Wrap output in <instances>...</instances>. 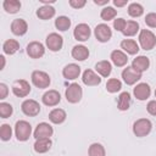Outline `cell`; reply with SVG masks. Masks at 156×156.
Masks as SVG:
<instances>
[{"mask_svg":"<svg viewBox=\"0 0 156 156\" xmlns=\"http://www.w3.org/2000/svg\"><path fill=\"white\" fill-rule=\"evenodd\" d=\"M54 133L52 127L49 123L41 122L37 126L35 130H34V138L35 139H41V138H50Z\"/></svg>","mask_w":156,"mask_h":156,"instance_id":"4fadbf2b","label":"cell"},{"mask_svg":"<svg viewBox=\"0 0 156 156\" xmlns=\"http://www.w3.org/2000/svg\"><path fill=\"white\" fill-rule=\"evenodd\" d=\"M21 108H22V112L27 116H30V117H34L37 116L39 112H40V105L38 101L35 100H32V99H28V100H24L21 105Z\"/></svg>","mask_w":156,"mask_h":156,"instance_id":"52a82bcc","label":"cell"},{"mask_svg":"<svg viewBox=\"0 0 156 156\" xmlns=\"http://www.w3.org/2000/svg\"><path fill=\"white\" fill-rule=\"evenodd\" d=\"M15 133L16 138L20 141H26L29 139L30 133H32V126L27 121H17L15 126Z\"/></svg>","mask_w":156,"mask_h":156,"instance_id":"6da1fadb","label":"cell"},{"mask_svg":"<svg viewBox=\"0 0 156 156\" xmlns=\"http://www.w3.org/2000/svg\"><path fill=\"white\" fill-rule=\"evenodd\" d=\"M63 45V39L60 34L57 33H50L48 37H46V46L49 50L51 51H58L61 50Z\"/></svg>","mask_w":156,"mask_h":156,"instance_id":"9c48e42d","label":"cell"},{"mask_svg":"<svg viewBox=\"0 0 156 156\" xmlns=\"http://www.w3.org/2000/svg\"><path fill=\"white\" fill-rule=\"evenodd\" d=\"M145 23L150 28H156V13H154V12L147 13L145 17Z\"/></svg>","mask_w":156,"mask_h":156,"instance_id":"74e56055","label":"cell"},{"mask_svg":"<svg viewBox=\"0 0 156 156\" xmlns=\"http://www.w3.org/2000/svg\"><path fill=\"white\" fill-rule=\"evenodd\" d=\"M45 52V48L39 41H32L27 45V54L32 58H40Z\"/></svg>","mask_w":156,"mask_h":156,"instance_id":"8fae6325","label":"cell"},{"mask_svg":"<svg viewBox=\"0 0 156 156\" xmlns=\"http://www.w3.org/2000/svg\"><path fill=\"white\" fill-rule=\"evenodd\" d=\"M83 95V90L78 83H72L66 89V99L71 104H77L80 101Z\"/></svg>","mask_w":156,"mask_h":156,"instance_id":"277c9868","label":"cell"},{"mask_svg":"<svg viewBox=\"0 0 156 156\" xmlns=\"http://www.w3.org/2000/svg\"><path fill=\"white\" fill-rule=\"evenodd\" d=\"M116 15H117V11H116L113 7H111V6L104 7V9L101 10V13H100V16H101V18H102L104 21H111L112 18L116 17Z\"/></svg>","mask_w":156,"mask_h":156,"instance_id":"e575fe53","label":"cell"},{"mask_svg":"<svg viewBox=\"0 0 156 156\" xmlns=\"http://www.w3.org/2000/svg\"><path fill=\"white\" fill-rule=\"evenodd\" d=\"M143 12H144V9H143V6L140 4L133 2V4H130L128 6V13L132 17H139V16L143 15Z\"/></svg>","mask_w":156,"mask_h":156,"instance_id":"836d02e7","label":"cell"},{"mask_svg":"<svg viewBox=\"0 0 156 156\" xmlns=\"http://www.w3.org/2000/svg\"><path fill=\"white\" fill-rule=\"evenodd\" d=\"M50 76L46 72L43 71H34L32 73V83L39 88V89H45L50 85Z\"/></svg>","mask_w":156,"mask_h":156,"instance_id":"5b68a950","label":"cell"},{"mask_svg":"<svg viewBox=\"0 0 156 156\" xmlns=\"http://www.w3.org/2000/svg\"><path fill=\"white\" fill-rule=\"evenodd\" d=\"M155 98H156V90H155Z\"/></svg>","mask_w":156,"mask_h":156,"instance_id":"7dc6e473","label":"cell"},{"mask_svg":"<svg viewBox=\"0 0 156 156\" xmlns=\"http://www.w3.org/2000/svg\"><path fill=\"white\" fill-rule=\"evenodd\" d=\"M111 60H112V62H113L117 67H123V66H126L127 62H128L127 55H126L123 51H121V50H113V51L111 52Z\"/></svg>","mask_w":156,"mask_h":156,"instance_id":"44dd1931","label":"cell"},{"mask_svg":"<svg viewBox=\"0 0 156 156\" xmlns=\"http://www.w3.org/2000/svg\"><path fill=\"white\" fill-rule=\"evenodd\" d=\"M82 80L85 85L88 87H94V85H99L101 83V78L91 69H85L83 72V76H82Z\"/></svg>","mask_w":156,"mask_h":156,"instance_id":"5bb4252c","label":"cell"},{"mask_svg":"<svg viewBox=\"0 0 156 156\" xmlns=\"http://www.w3.org/2000/svg\"><path fill=\"white\" fill-rule=\"evenodd\" d=\"M133 93H134V96H135L138 100L143 101V100H146V99L150 96L151 89H150V85H149V84H146V83H139V84L134 88Z\"/></svg>","mask_w":156,"mask_h":156,"instance_id":"9a60e30c","label":"cell"},{"mask_svg":"<svg viewBox=\"0 0 156 156\" xmlns=\"http://www.w3.org/2000/svg\"><path fill=\"white\" fill-rule=\"evenodd\" d=\"M139 43L144 50H151L156 45V37L149 29H141L139 34Z\"/></svg>","mask_w":156,"mask_h":156,"instance_id":"3957f363","label":"cell"},{"mask_svg":"<svg viewBox=\"0 0 156 156\" xmlns=\"http://www.w3.org/2000/svg\"><path fill=\"white\" fill-rule=\"evenodd\" d=\"M121 88H122V83L117 78H111L106 83V89L110 93H117V91L121 90Z\"/></svg>","mask_w":156,"mask_h":156,"instance_id":"d6a6232c","label":"cell"},{"mask_svg":"<svg viewBox=\"0 0 156 156\" xmlns=\"http://www.w3.org/2000/svg\"><path fill=\"white\" fill-rule=\"evenodd\" d=\"M146 110H147V112H149L150 115L156 116V100L149 101V104H147V106H146Z\"/></svg>","mask_w":156,"mask_h":156,"instance_id":"ab89813d","label":"cell"},{"mask_svg":"<svg viewBox=\"0 0 156 156\" xmlns=\"http://www.w3.org/2000/svg\"><path fill=\"white\" fill-rule=\"evenodd\" d=\"M94 2L96 5H106L108 4V0H94Z\"/></svg>","mask_w":156,"mask_h":156,"instance_id":"ee69618b","label":"cell"},{"mask_svg":"<svg viewBox=\"0 0 156 156\" xmlns=\"http://www.w3.org/2000/svg\"><path fill=\"white\" fill-rule=\"evenodd\" d=\"M4 10L9 13H16L21 9V2L18 0H5L2 2Z\"/></svg>","mask_w":156,"mask_h":156,"instance_id":"f546056e","label":"cell"},{"mask_svg":"<svg viewBox=\"0 0 156 156\" xmlns=\"http://www.w3.org/2000/svg\"><path fill=\"white\" fill-rule=\"evenodd\" d=\"M41 100H43V104L46 106H56L61 101V95L56 90H49L43 95Z\"/></svg>","mask_w":156,"mask_h":156,"instance_id":"2e32d148","label":"cell"},{"mask_svg":"<svg viewBox=\"0 0 156 156\" xmlns=\"http://www.w3.org/2000/svg\"><path fill=\"white\" fill-rule=\"evenodd\" d=\"M95 69H96V72H98L100 76H102V77H108L110 73H111V71H112V66H111V63H110L108 61L102 60V61H99V62L95 65Z\"/></svg>","mask_w":156,"mask_h":156,"instance_id":"cb8c5ba5","label":"cell"},{"mask_svg":"<svg viewBox=\"0 0 156 156\" xmlns=\"http://www.w3.org/2000/svg\"><path fill=\"white\" fill-rule=\"evenodd\" d=\"M113 4L117 7H122V6L127 5V0H113Z\"/></svg>","mask_w":156,"mask_h":156,"instance_id":"7bdbcfd3","label":"cell"},{"mask_svg":"<svg viewBox=\"0 0 156 156\" xmlns=\"http://www.w3.org/2000/svg\"><path fill=\"white\" fill-rule=\"evenodd\" d=\"M129 105H130V94L128 91L121 93L117 100V107L121 111H126L129 108Z\"/></svg>","mask_w":156,"mask_h":156,"instance_id":"484cf974","label":"cell"},{"mask_svg":"<svg viewBox=\"0 0 156 156\" xmlns=\"http://www.w3.org/2000/svg\"><path fill=\"white\" fill-rule=\"evenodd\" d=\"M41 2H44V4H51V2H54L55 0H40Z\"/></svg>","mask_w":156,"mask_h":156,"instance_id":"bcb514c9","label":"cell"},{"mask_svg":"<svg viewBox=\"0 0 156 156\" xmlns=\"http://www.w3.org/2000/svg\"><path fill=\"white\" fill-rule=\"evenodd\" d=\"M121 48H122L126 52H128V54H130V55H135V54H138V51H139V45H138L136 41L133 40V39H123V40L121 41Z\"/></svg>","mask_w":156,"mask_h":156,"instance_id":"603a6c76","label":"cell"},{"mask_svg":"<svg viewBox=\"0 0 156 156\" xmlns=\"http://www.w3.org/2000/svg\"><path fill=\"white\" fill-rule=\"evenodd\" d=\"M89 56V50L84 45H76L72 49V57L77 61H84Z\"/></svg>","mask_w":156,"mask_h":156,"instance_id":"ffe728a7","label":"cell"},{"mask_svg":"<svg viewBox=\"0 0 156 156\" xmlns=\"http://www.w3.org/2000/svg\"><path fill=\"white\" fill-rule=\"evenodd\" d=\"M27 29H28V24L22 18H16L11 23V32L15 35H23V34H26Z\"/></svg>","mask_w":156,"mask_h":156,"instance_id":"e0dca14e","label":"cell"},{"mask_svg":"<svg viewBox=\"0 0 156 156\" xmlns=\"http://www.w3.org/2000/svg\"><path fill=\"white\" fill-rule=\"evenodd\" d=\"M11 135H12V129H11V127H10L9 124H2L1 128H0V138H1V140H4V141L10 140Z\"/></svg>","mask_w":156,"mask_h":156,"instance_id":"8d00e7d4","label":"cell"},{"mask_svg":"<svg viewBox=\"0 0 156 156\" xmlns=\"http://www.w3.org/2000/svg\"><path fill=\"white\" fill-rule=\"evenodd\" d=\"M54 15H55V9L49 5H44L37 10V16L41 20H49L54 17Z\"/></svg>","mask_w":156,"mask_h":156,"instance_id":"4316f807","label":"cell"},{"mask_svg":"<svg viewBox=\"0 0 156 156\" xmlns=\"http://www.w3.org/2000/svg\"><path fill=\"white\" fill-rule=\"evenodd\" d=\"M94 34H95V38L100 41V43H106L111 39L112 37V32H111V28L105 24V23H101V24H98L95 27V30H94Z\"/></svg>","mask_w":156,"mask_h":156,"instance_id":"ba28073f","label":"cell"},{"mask_svg":"<svg viewBox=\"0 0 156 156\" xmlns=\"http://www.w3.org/2000/svg\"><path fill=\"white\" fill-rule=\"evenodd\" d=\"M7 93H9L7 85L5 83H0V99H5L7 96Z\"/></svg>","mask_w":156,"mask_h":156,"instance_id":"b9f144b4","label":"cell"},{"mask_svg":"<svg viewBox=\"0 0 156 156\" xmlns=\"http://www.w3.org/2000/svg\"><path fill=\"white\" fill-rule=\"evenodd\" d=\"M124 26H126V21H124L123 18H116V20L113 21V28H115L116 30L121 32V33L123 32Z\"/></svg>","mask_w":156,"mask_h":156,"instance_id":"f35d334b","label":"cell"},{"mask_svg":"<svg viewBox=\"0 0 156 156\" xmlns=\"http://www.w3.org/2000/svg\"><path fill=\"white\" fill-rule=\"evenodd\" d=\"M51 147V140L50 138H41V139H37L34 143V150L38 154H44L46 151H49Z\"/></svg>","mask_w":156,"mask_h":156,"instance_id":"7402d4cb","label":"cell"},{"mask_svg":"<svg viewBox=\"0 0 156 156\" xmlns=\"http://www.w3.org/2000/svg\"><path fill=\"white\" fill-rule=\"evenodd\" d=\"M151 128H152V124H151L150 119L140 118V119L134 122V124H133V133L136 136L143 138V136H146L151 132Z\"/></svg>","mask_w":156,"mask_h":156,"instance_id":"7a4b0ae2","label":"cell"},{"mask_svg":"<svg viewBox=\"0 0 156 156\" xmlns=\"http://www.w3.org/2000/svg\"><path fill=\"white\" fill-rule=\"evenodd\" d=\"M138 30H139V23L138 22H135V21H127L122 33L126 37H133V35L136 34Z\"/></svg>","mask_w":156,"mask_h":156,"instance_id":"f1b7e54d","label":"cell"},{"mask_svg":"<svg viewBox=\"0 0 156 156\" xmlns=\"http://www.w3.org/2000/svg\"><path fill=\"white\" fill-rule=\"evenodd\" d=\"M62 74L66 79H76L79 77L80 74V67L76 63H68L67 66H65V68L62 69Z\"/></svg>","mask_w":156,"mask_h":156,"instance_id":"ac0fdd59","label":"cell"},{"mask_svg":"<svg viewBox=\"0 0 156 156\" xmlns=\"http://www.w3.org/2000/svg\"><path fill=\"white\" fill-rule=\"evenodd\" d=\"M18 49H20V43H18L17 40H15V39H9V40H6V41L4 43V45H2V50H4V52L7 54V55L15 54Z\"/></svg>","mask_w":156,"mask_h":156,"instance_id":"83f0119b","label":"cell"},{"mask_svg":"<svg viewBox=\"0 0 156 156\" xmlns=\"http://www.w3.org/2000/svg\"><path fill=\"white\" fill-rule=\"evenodd\" d=\"M0 60H1V69H4V67H5V57L0 56Z\"/></svg>","mask_w":156,"mask_h":156,"instance_id":"f6af8a7d","label":"cell"},{"mask_svg":"<svg viewBox=\"0 0 156 156\" xmlns=\"http://www.w3.org/2000/svg\"><path fill=\"white\" fill-rule=\"evenodd\" d=\"M55 27L58 30L65 32L71 27V20L68 17H66V16H60V17H57L55 20Z\"/></svg>","mask_w":156,"mask_h":156,"instance_id":"4dcf8cb0","label":"cell"},{"mask_svg":"<svg viewBox=\"0 0 156 156\" xmlns=\"http://www.w3.org/2000/svg\"><path fill=\"white\" fill-rule=\"evenodd\" d=\"M12 112H13V108L10 104H7V102H1L0 104V116H1V118L10 117L12 115Z\"/></svg>","mask_w":156,"mask_h":156,"instance_id":"d590c367","label":"cell"},{"mask_svg":"<svg viewBox=\"0 0 156 156\" xmlns=\"http://www.w3.org/2000/svg\"><path fill=\"white\" fill-rule=\"evenodd\" d=\"M88 155L89 156H105V149L101 144L94 143L89 146L88 149Z\"/></svg>","mask_w":156,"mask_h":156,"instance_id":"1f68e13d","label":"cell"},{"mask_svg":"<svg viewBox=\"0 0 156 156\" xmlns=\"http://www.w3.org/2000/svg\"><path fill=\"white\" fill-rule=\"evenodd\" d=\"M69 5L74 9H80L85 5V0H69Z\"/></svg>","mask_w":156,"mask_h":156,"instance_id":"60d3db41","label":"cell"},{"mask_svg":"<svg viewBox=\"0 0 156 156\" xmlns=\"http://www.w3.org/2000/svg\"><path fill=\"white\" fill-rule=\"evenodd\" d=\"M149 66H150V61L146 56H138L132 62V67L139 73H143L144 71H146Z\"/></svg>","mask_w":156,"mask_h":156,"instance_id":"d6986e66","label":"cell"},{"mask_svg":"<svg viewBox=\"0 0 156 156\" xmlns=\"http://www.w3.org/2000/svg\"><path fill=\"white\" fill-rule=\"evenodd\" d=\"M12 93L18 98H24L30 93V85L24 79H17L12 84Z\"/></svg>","mask_w":156,"mask_h":156,"instance_id":"8992f818","label":"cell"},{"mask_svg":"<svg viewBox=\"0 0 156 156\" xmlns=\"http://www.w3.org/2000/svg\"><path fill=\"white\" fill-rule=\"evenodd\" d=\"M122 78H123V80L126 82V84L133 85V84H135V83L141 78V73L136 72L132 66H130V67L127 66V68H124V69L122 71Z\"/></svg>","mask_w":156,"mask_h":156,"instance_id":"30bf717a","label":"cell"},{"mask_svg":"<svg viewBox=\"0 0 156 156\" xmlns=\"http://www.w3.org/2000/svg\"><path fill=\"white\" fill-rule=\"evenodd\" d=\"M91 32H90V28L88 24L85 23H80L78 26H76L74 30H73V35L74 38L78 40V41H87L90 37Z\"/></svg>","mask_w":156,"mask_h":156,"instance_id":"7c38bea8","label":"cell"},{"mask_svg":"<svg viewBox=\"0 0 156 156\" xmlns=\"http://www.w3.org/2000/svg\"><path fill=\"white\" fill-rule=\"evenodd\" d=\"M49 119L55 124H60L66 119V112L62 108H54L49 113Z\"/></svg>","mask_w":156,"mask_h":156,"instance_id":"d4e9b609","label":"cell"}]
</instances>
